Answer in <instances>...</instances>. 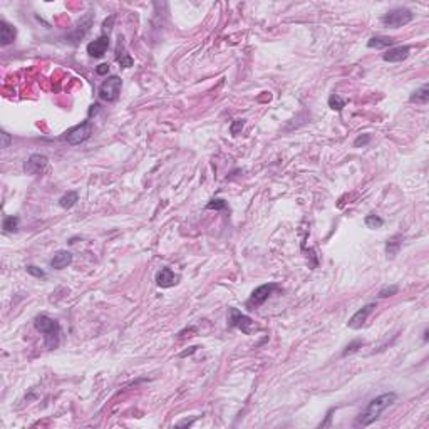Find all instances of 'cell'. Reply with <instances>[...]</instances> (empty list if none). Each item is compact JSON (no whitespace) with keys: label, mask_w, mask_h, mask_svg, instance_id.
Segmentation results:
<instances>
[{"label":"cell","mask_w":429,"mask_h":429,"mask_svg":"<svg viewBox=\"0 0 429 429\" xmlns=\"http://www.w3.org/2000/svg\"><path fill=\"white\" fill-rule=\"evenodd\" d=\"M397 401V394L396 393H384L377 397L370 399L369 404L365 406V409L357 416L356 426H369L374 421L381 418V414L384 412L387 407H391L393 404Z\"/></svg>","instance_id":"1"},{"label":"cell","mask_w":429,"mask_h":429,"mask_svg":"<svg viewBox=\"0 0 429 429\" xmlns=\"http://www.w3.org/2000/svg\"><path fill=\"white\" fill-rule=\"evenodd\" d=\"M34 327L44 335V344L47 349H57L61 344V324L49 315L40 314L34 319Z\"/></svg>","instance_id":"2"},{"label":"cell","mask_w":429,"mask_h":429,"mask_svg":"<svg viewBox=\"0 0 429 429\" xmlns=\"http://www.w3.org/2000/svg\"><path fill=\"white\" fill-rule=\"evenodd\" d=\"M414 19V14L412 10L406 9V7H394V9L387 10L384 15H382L381 22L384 24L386 27H391V29H399V27H404Z\"/></svg>","instance_id":"3"},{"label":"cell","mask_w":429,"mask_h":429,"mask_svg":"<svg viewBox=\"0 0 429 429\" xmlns=\"http://www.w3.org/2000/svg\"><path fill=\"white\" fill-rule=\"evenodd\" d=\"M91 134H93V123L89 119H86L81 124H77V126L70 128L64 134V141L70 144V146H77V144L89 139Z\"/></svg>","instance_id":"4"},{"label":"cell","mask_w":429,"mask_h":429,"mask_svg":"<svg viewBox=\"0 0 429 429\" xmlns=\"http://www.w3.org/2000/svg\"><path fill=\"white\" fill-rule=\"evenodd\" d=\"M121 87H123V81L118 76H111L99 86V99L106 102H116L121 94Z\"/></svg>","instance_id":"5"},{"label":"cell","mask_w":429,"mask_h":429,"mask_svg":"<svg viewBox=\"0 0 429 429\" xmlns=\"http://www.w3.org/2000/svg\"><path fill=\"white\" fill-rule=\"evenodd\" d=\"M228 326L233 327V329H240V330L247 335H250L257 329L255 322H253L248 315L241 314V312L238 309H235V307H231V309L228 310Z\"/></svg>","instance_id":"6"},{"label":"cell","mask_w":429,"mask_h":429,"mask_svg":"<svg viewBox=\"0 0 429 429\" xmlns=\"http://www.w3.org/2000/svg\"><path fill=\"white\" fill-rule=\"evenodd\" d=\"M275 290H278L277 283H265V285L257 287V289L252 292V297L248 298L247 305L252 307V309L253 307H260L262 303L268 300V297L275 292Z\"/></svg>","instance_id":"7"},{"label":"cell","mask_w":429,"mask_h":429,"mask_svg":"<svg viewBox=\"0 0 429 429\" xmlns=\"http://www.w3.org/2000/svg\"><path fill=\"white\" fill-rule=\"evenodd\" d=\"M49 165V160L47 156L44 155H31L26 160V163H24V171H26L27 174H42L45 171V168H47Z\"/></svg>","instance_id":"8"},{"label":"cell","mask_w":429,"mask_h":429,"mask_svg":"<svg viewBox=\"0 0 429 429\" xmlns=\"http://www.w3.org/2000/svg\"><path fill=\"white\" fill-rule=\"evenodd\" d=\"M374 309H376V303H374V302L365 303L364 307H361V309L357 310L351 319H349L347 327H351V329H361L365 322H367L369 315L372 314Z\"/></svg>","instance_id":"9"},{"label":"cell","mask_w":429,"mask_h":429,"mask_svg":"<svg viewBox=\"0 0 429 429\" xmlns=\"http://www.w3.org/2000/svg\"><path fill=\"white\" fill-rule=\"evenodd\" d=\"M107 49H109V34H102L101 37H98L96 40H93V42L87 44L86 51L91 57L99 59V57H102L104 54L107 52Z\"/></svg>","instance_id":"10"},{"label":"cell","mask_w":429,"mask_h":429,"mask_svg":"<svg viewBox=\"0 0 429 429\" xmlns=\"http://www.w3.org/2000/svg\"><path fill=\"white\" fill-rule=\"evenodd\" d=\"M178 282H180V275L174 273L169 266H165V268H161L160 272L156 273V283H158V287H161V289L174 287Z\"/></svg>","instance_id":"11"},{"label":"cell","mask_w":429,"mask_h":429,"mask_svg":"<svg viewBox=\"0 0 429 429\" xmlns=\"http://www.w3.org/2000/svg\"><path fill=\"white\" fill-rule=\"evenodd\" d=\"M411 52V47L409 45H394V47L387 49L382 56V59L386 62H402L404 59H407Z\"/></svg>","instance_id":"12"},{"label":"cell","mask_w":429,"mask_h":429,"mask_svg":"<svg viewBox=\"0 0 429 429\" xmlns=\"http://www.w3.org/2000/svg\"><path fill=\"white\" fill-rule=\"evenodd\" d=\"M15 37H17V29L7 20H0V44L9 45L14 42Z\"/></svg>","instance_id":"13"},{"label":"cell","mask_w":429,"mask_h":429,"mask_svg":"<svg viewBox=\"0 0 429 429\" xmlns=\"http://www.w3.org/2000/svg\"><path fill=\"white\" fill-rule=\"evenodd\" d=\"M70 264H72V253L67 252V250H59V252H56L51 260V266L54 270H62L66 268V266H69Z\"/></svg>","instance_id":"14"},{"label":"cell","mask_w":429,"mask_h":429,"mask_svg":"<svg viewBox=\"0 0 429 429\" xmlns=\"http://www.w3.org/2000/svg\"><path fill=\"white\" fill-rule=\"evenodd\" d=\"M396 40L393 37H387V35H374L369 39L367 42V47L369 49H386V47H394Z\"/></svg>","instance_id":"15"},{"label":"cell","mask_w":429,"mask_h":429,"mask_svg":"<svg viewBox=\"0 0 429 429\" xmlns=\"http://www.w3.org/2000/svg\"><path fill=\"white\" fill-rule=\"evenodd\" d=\"M409 102L412 104H421V106H426L429 102V84H423L419 89H416L414 93L411 94Z\"/></svg>","instance_id":"16"},{"label":"cell","mask_w":429,"mask_h":429,"mask_svg":"<svg viewBox=\"0 0 429 429\" xmlns=\"http://www.w3.org/2000/svg\"><path fill=\"white\" fill-rule=\"evenodd\" d=\"M401 245H402V235H399L397 233V235L391 236V238L386 241V255L389 258H394L396 255H397Z\"/></svg>","instance_id":"17"},{"label":"cell","mask_w":429,"mask_h":429,"mask_svg":"<svg viewBox=\"0 0 429 429\" xmlns=\"http://www.w3.org/2000/svg\"><path fill=\"white\" fill-rule=\"evenodd\" d=\"M77 199H79V195L76 193V191H67V193L62 195V197L59 198V206L64 208V210H69V208H72L74 205H76Z\"/></svg>","instance_id":"18"},{"label":"cell","mask_w":429,"mask_h":429,"mask_svg":"<svg viewBox=\"0 0 429 429\" xmlns=\"http://www.w3.org/2000/svg\"><path fill=\"white\" fill-rule=\"evenodd\" d=\"M329 107L337 111V112H340L345 107V99L340 98L339 94H332L330 98H329Z\"/></svg>","instance_id":"19"},{"label":"cell","mask_w":429,"mask_h":429,"mask_svg":"<svg viewBox=\"0 0 429 429\" xmlns=\"http://www.w3.org/2000/svg\"><path fill=\"white\" fill-rule=\"evenodd\" d=\"M364 223H365V227L370 228V230H377V228H381L382 225H384V220L377 215H367L364 220Z\"/></svg>","instance_id":"20"},{"label":"cell","mask_w":429,"mask_h":429,"mask_svg":"<svg viewBox=\"0 0 429 429\" xmlns=\"http://www.w3.org/2000/svg\"><path fill=\"white\" fill-rule=\"evenodd\" d=\"M2 227L5 231H15L19 227V216H5Z\"/></svg>","instance_id":"21"},{"label":"cell","mask_w":429,"mask_h":429,"mask_svg":"<svg viewBox=\"0 0 429 429\" xmlns=\"http://www.w3.org/2000/svg\"><path fill=\"white\" fill-rule=\"evenodd\" d=\"M397 292H399L397 285H386V287H382V289L379 290L377 297L379 298H387V297H393V295H396Z\"/></svg>","instance_id":"22"},{"label":"cell","mask_w":429,"mask_h":429,"mask_svg":"<svg viewBox=\"0 0 429 429\" xmlns=\"http://www.w3.org/2000/svg\"><path fill=\"white\" fill-rule=\"evenodd\" d=\"M116 61H118L121 67H124V69H129V67H132V64H134V61H132V57L129 56L128 52L118 54V57H116Z\"/></svg>","instance_id":"23"},{"label":"cell","mask_w":429,"mask_h":429,"mask_svg":"<svg viewBox=\"0 0 429 429\" xmlns=\"http://www.w3.org/2000/svg\"><path fill=\"white\" fill-rule=\"evenodd\" d=\"M227 208H228V203L225 201L223 198H215V199H211V201L206 205V210H216V211L227 210Z\"/></svg>","instance_id":"24"},{"label":"cell","mask_w":429,"mask_h":429,"mask_svg":"<svg viewBox=\"0 0 429 429\" xmlns=\"http://www.w3.org/2000/svg\"><path fill=\"white\" fill-rule=\"evenodd\" d=\"M26 268H27V273H31L32 277H35V278H45V272H44V270H40L39 266L27 265Z\"/></svg>","instance_id":"25"},{"label":"cell","mask_w":429,"mask_h":429,"mask_svg":"<svg viewBox=\"0 0 429 429\" xmlns=\"http://www.w3.org/2000/svg\"><path fill=\"white\" fill-rule=\"evenodd\" d=\"M362 345H364V342H362V340H354V342H351L347 345V347H345V351L342 352V356H347V354H352V352H356L357 349H361Z\"/></svg>","instance_id":"26"},{"label":"cell","mask_w":429,"mask_h":429,"mask_svg":"<svg viewBox=\"0 0 429 429\" xmlns=\"http://www.w3.org/2000/svg\"><path fill=\"white\" fill-rule=\"evenodd\" d=\"M243 126H245V119H235V121H233V124L230 126L231 134L236 136L241 131V129H243Z\"/></svg>","instance_id":"27"},{"label":"cell","mask_w":429,"mask_h":429,"mask_svg":"<svg viewBox=\"0 0 429 429\" xmlns=\"http://www.w3.org/2000/svg\"><path fill=\"white\" fill-rule=\"evenodd\" d=\"M370 143V134H361L356 137L354 141V148H361V146H365V144Z\"/></svg>","instance_id":"28"},{"label":"cell","mask_w":429,"mask_h":429,"mask_svg":"<svg viewBox=\"0 0 429 429\" xmlns=\"http://www.w3.org/2000/svg\"><path fill=\"white\" fill-rule=\"evenodd\" d=\"M107 72H109V64H99L98 67H96V74H98V76H106Z\"/></svg>","instance_id":"29"},{"label":"cell","mask_w":429,"mask_h":429,"mask_svg":"<svg viewBox=\"0 0 429 429\" xmlns=\"http://www.w3.org/2000/svg\"><path fill=\"white\" fill-rule=\"evenodd\" d=\"M2 148H9L10 146V143H12V137H10V134L9 132H5V131H2Z\"/></svg>","instance_id":"30"},{"label":"cell","mask_w":429,"mask_h":429,"mask_svg":"<svg viewBox=\"0 0 429 429\" xmlns=\"http://www.w3.org/2000/svg\"><path fill=\"white\" fill-rule=\"evenodd\" d=\"M197 349H198V347H197V345H195V347H190V351H185V352H181V354H180V357H186V356H191V354H195V352H197Z\"/></svg>","instance_id":"31"},{"label":"cell","mask_w":429,"mask_h":429,"mask_svg":"<svg viewBox=\"0 0 429 429\" xmlns=\"http://www.w3.org/2000/svg\"><path fill=\"white\" fill-rule=\"evenodd\" d=\"M197 419V418H195ZM195 419H191V421H180V423H178V426H191V424L195 423Z\"/></svg>","instance_id":"32"}]
</instances>
